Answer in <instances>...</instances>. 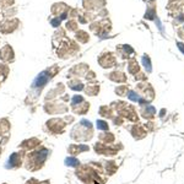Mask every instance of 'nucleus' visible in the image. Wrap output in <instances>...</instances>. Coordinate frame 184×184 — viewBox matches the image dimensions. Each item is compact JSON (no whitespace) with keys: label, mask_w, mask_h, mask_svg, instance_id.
<instances>
[{"label":"nucleus","mask_w":184,"mask_h":184,"mask_svg":"<svg viewBox=\"0 0 184 184\" xmlns=\"http://www.w3.org/2000/svg\"><path fill=\"white\" fill-rule=\"evenodd\" d=\"M76 37H78V39H80V41H82V42H85L86 38H87V36H86L85 32L80 31V32H78V34H76Z\"/></svg>","instance_id":"nucleus-13"},{"label":"nucleus","mask_w":184,"mask_h":184,"mask_svg":"<svg viewBox=\"0 0 184 184\" xmlns=\"http://www.w3.org/2000/svg\"><path fill=\"white\" fill-rule=\"evenodd\" d=\"M17 23H19L17 20H14V21H5V22L1 23V26H0V30H1L4 33L12 32L14 30H16Z\"/></svg>","instance_id":"nucleus-6"},{"label":"nucleus","mask_w":184,"mask_h":184,"mask_svg":"<svg viewBox=\"0 0 184 184\" xmlns=\"http://www.w3.org/2000/svg\"><path fill=\"white\" fill-rule=\"evenodd\" d=\"M178 47H179V49L183 52V54H184V44L183 43H178Z\"/></svg>","instance_id":"nucleus-18"},{"label":"nucleus","mask_w":184,"mask_h":184,"mask_svg":"<svg viewBox=\"0 0 184 184\" xmlns=\"http://www.w3.org/2000/svg\"><path fill=\"white\" fill-rule=\"evenodd\" d=\"M142 60H144V64H145V66L147 68V70H151V65H150V60H149V58H146V57H144L142 58Z\"/></svg>","instance_id":"nucleus-15"},{"label":"nucleus","mask_w":184,"mask_h":184,"mask_svg":"<svg viewBox=\"0 0 184 184\" xmlns=\"http://www.w3.org/2000/svg\"><path fill=\"white\" fill-rule=\"evenodd\" d=\"M26 184H39V183L37 182V179H33V178H32V179H30Z\"/></svg>","instance_id":"nucleus-17"},{"label":"nucleus","mask_w":184,"mask_h":184,"mask_svg":"<svg viewBox=\"0 0 184 184\" xmlns=\"http://www.w3.org/2000/svg\"><path fill=\"white\" fill-rule=\"evenodd\" d=\"M65 165L69 166V167H76V166L79 165V161L76 160L75 157H68L65 160Z\"/></svg>","instance_id":"nucleus-8"},{"label":"nucleus","mask_w":184,"mask_h":184,"mask_svg":"<svg viewBox=\"0 0 184 184\" xmlns=\"http://www.w3.org/2000/svg\"><path fill=\"white\" fill-rule=\"evenodd\" d=\"M39 184H49V182L45 181V182H42V183H39Z\"/></svg>","instance_id":"nucleus-19"},{"label":"nucleus","mask_w":184,"mask_h":184,"mask_svg":"<svg viewBox=\"0 0 184 184\" xmlns=\"http://www.w3.org/2000/svg\"><path fill=\"white\" fill-rule=\"evenodd\" d=\"M39 140L38 139H30V140H25L21 145H20V147H22V149H26V150H28V149H34L36 146H38L39 145Z\"/></svg>","instance_id":"nucleus-7"},{"label":"nucleus","mask_w":184,"mask_h":184,"mask_svg":"<svg viewBox=\"0 0 184 184\" xmlns=\"http://www.w3.org/2000/svg\"><path fill=\"white\" fill-rule=\"evenodd\" d=\"M14 3V0H0V8H5V6H11Z\"/></svg>","instance_id":"nucleus-12"},{"label":"nucleus","mask_w":184,"mask_h":184,"mask_svg":"<svg viewBox=\"0 0 184 184\" xmlns=\"http://www.w3.org/2000/svg\"><path fill=\"white\" fill-rule=\"evenodd\" d=\"M128 97H129V100H131V101H137V100H139V96H137L135 92H130Z\"/></svg>","instance_id":"nucleus-14"},{"label":"nucleus","mask_w":184,"mask_h":184,"mask_svg":"<svg viewBox=\"0 0 184 184\" xmlns=\"http://www.w3.org/2000/svg\"><path fill=\"white\" fill-rule=\"evenodd\" d=\"M47 156H48V150L42 147L41 150H37L32 153H30L28 157H27V162H26V168L31 171H36L41 168L43 165L45 160H47Z\"/></svg>","instance_id":"nucleus-1"},{"label":"nucleus","mask_w":184,"mask_h":184,"mask_svg":"<svg viewBox=\"0 0 184 184\" xmlns=\"http://www.w3.org/2000/svg\"><path fill=\"white\" fill-rule=\"evenodd\" d=\"M50 76H52V75H49L48 71H43V73H41L34 80L33 87H42V86H44L45 84H47V81L50 79Z\"/></svg>","instance_id":"nucleus-4"},{"label":"nucleus","mask_w":184,"mask_h":184,"mask_svg":"<svg viewBox=\"0 0 184 184\" xmlns=\"http://www.w3.org/2000/svg\"><path fill=\"white\" fill-rule=\"evenodd\" d=\"M20 166H21V156H20V153H17V152L12 153V155L9 157L8 163L5 165L6 168H17Z\"/></svg>","instance_id":"nucleus-2"},{"label":"nucleus","mask_w":184,"mask_h":184,"mask_svg":"<svg viewBox=\"0 0 184 184\" xmlns=\"http://www.w3.org/2000/svg\"><path fill=\"white\" fill-rule=\"evenodd\" d=\"M0 59L4 61H11L14 60V52L10 45H5V47L0 50Z\"/></svg>","instance_id":"nucleus-5"},{"label":"nucleus","mask_w":184,"mask_h":184,"mask_svg":"<svg viewBox=\"0 0 184 184\" xmlns=\"http://www.w3.org/2000/svg\"><path fill=\"white\" fill-rule=\"evenodd\" d=\"M84 102V98L81 96H74L73 100H71V106H78L80 103H82Z\"/></svg>","instance_id":"nucleus-11"},{"label":"nucleus","mask_w":184,"mask_h":184,"mask_svg":"<svg viewBox=\"0 0 184 184\" xmlns=\"http://www.w3.org/2000/svg\"><path fill=\"white\" fill-rule=\"evenodd\" d=\"M69 87L75 90V91H79V90H82L84 89V85L81 84L80 81H78V84H75V81H71V82H69Z\"/></svg>","instance_id":"nucleus-9"},{"label":"nucleus","mask_w":184,"mask_h":184,"mask_svg":"<svg viewBox=\"0 0 184 184\" xmlns=\"http://www.w3.org/2000/svg\"><path fill=\"white\" fill-rule=\"evenodd\" d=\"M96 125L100 130H108V124H107L104 120H97Z\"/></svg>","instance_id":"nucleus-10"},{"label":"nucleus","mask_w":184,"mask_h":184,"mask_svg":"<svg viewBox=\"0 0 184 184\" xmlns=\"http://www.w3.org/2000/svg\"><path fill=\"white\" fill-rule=\"evenodd\" d=\"M60 20H61V19H54V20H52L50 22H52V25H53L54 27H57V26H59V25H60Z\"/></svg>","instance_id":"nucleus-16"},{"label":"nucleus","mask_w":184,"mask_h":184,"mask_svg":"<svg viewBox=\"0 0 184 184\" xmlns=\"http://www.w3.org/2000/svg\"><path fill=\"white\" fill-rule=\"evenodd\" d=\"M47 126L53 133H59L60 130H63V128L65 126V123L61 119H52V120H48Z\"/></svg>","instance_id":"nucleus-3"},{"label":"nucleus","mask_w":184,"mask_h":184,"mask_svg":"<svg viewBox=\"0 0 184 184\" xmlns=\"http://www.w3.org/2000/svg\"><path fill=\"white\" fill-rule=\"evenodd\" d=\"M0 155H1V149H0Z\"/></svg>","instance_id":"nucleus-20"}]
</instances>
